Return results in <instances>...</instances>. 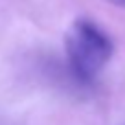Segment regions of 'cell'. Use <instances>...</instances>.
Instances as JSON below:
<instances>
[{"instance_id":"6da1fadb","label":"cell","mask_w":125,"mask_h":125,"mask_svg":"<svg viewBox=\"0 0 125 125\" xmlns=\"http://www.w3.org/2000/svg\"><path fill=\"white\" fill-rule=\"evenodd\" d=\"M64 50L74 74L83 81H92L109 64L114 44L96 22L77 19L66 31Z\"/></svg>"},{"instance_id":"7a4b0ae2","label":"cell","mask_w":125,"mask_h":125,"mask_svg":"<svg viewBox=\"0 0 125 125\" xmlns=\"http://www.w3.org/2000/svg\"><path fill=\"white\" fill-rule=\"evenodd\" d=\"M112 6H116V8H121V9H125V0H109Z\"/></svg>"}]
</instances>
